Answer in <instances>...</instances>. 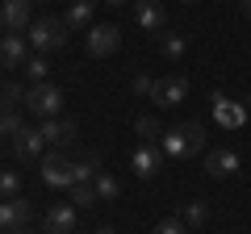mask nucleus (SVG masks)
<instances>
[{
    "label": "nucleus",
    "instance_id": "f257e3e1",
    "mask_svg": "<svg viewBox=\"0 0 251 234\" xmlns=\"http://www.w3.org/2000/svg\"><path fill=\"white\" fill-rule=\"evenodd\" d=\"M163 155L168 159H193V155L205 151V130H201V121H184V126H172L163 130Z\"/></svg>",
    "mask_w": 251,
    "mask_h": 234
},
{
    "label": "nucleus",
    "instance_id": "f03ea898",
    "mask_svg": "<svg viewBox=\"0 0 251 234\" xmlns=\"http://www.w3.org/2000/svg\"><path fill=\"white\" fill-rule=\"evenodd\" d=\"M29 46H34L38 54H50V50H63L67 46V21L59 17H38L34 25H29Z\"/></svg>",
    "mask_w": 251,
    "mask_h": 234
},
{
    "label": "nucleus",
    "instance_id": "7ed1b4c3",
    "mask_svg": "<svg viewBox=\"0 0 251 234\" xmlns=\"http://www.w3.org/2000/svg\"><path fill=\"white\" fill-rule=\"evenodd\" d=\"M25 109L34 117H59L63 113V88H54V84H29L25 88Z\"/></svg>",
    "mask_w": 251,
    "mask_h": 234
},
{
    "label": "nucleus",
    "instance_id": "20e7f679",
    "mask_svg": "<svg viewBox=\"0 0 251 234\" xmlns=\"http://www.w3.org/2000/svg\"><path fill=\"white\" fill-rule=\"evenodd\" d=\"M42 180L50 184V188H72L75 184V163L63 151H46L42 155Z\"/></svg>",
    "mask_w": 251,
    "mask_h": 234
},
{
    "label": "nucleus",
    "instance_id": "39448f33",
    "mask_svg": "<svg viewBox=\"0 0 251 234\" xmlns=\"http://www.w3.org/2000/svg\"><path fill=\"white\" fill-rule=\"evenodd\" d=\"M84 46H88L92 59H109V54H117V46H122V29L117 25H92Z\"/></svg>",
    "mask_w": 251,
    "mask_h": 234
},
{
    "label": "nucleus",
    "instance_id": "423d86ee",
    "mask_svg": "<svg viewBox=\"0 0 251 234\" xmlns=\"http://www.w3.org/2000/svg\"><path fill=\"white\" fill-rule=\"evenodd\" d=\"M34 0H4V9H0V25L9 29V34H21V29L34 25Z\"/></svg>",
    "mask_w": 251,
    "mask_h": 234
},
{
    "label": "nucleus",
    "instance_id": "0eeeda50",
    "mask_svg": "<svg viewBox=\"0 0 251 234\" xmlns=\"http://www.w3.org/2000/svg\"><path fill=\"white\" fill-rule=\"evenodd\" d=\"M184 96H188V80H184V75H163V80H155V92H151L155 105L176 109Z\"/></svg>",
    "mask_w": 251,
    "mask_h": 234
},
{
    "label": "nucleus",
    "instance_id": "6e6552de",
    "mask_svg": "<svg viewBox=\"0 0 251 234\" xmlns=\"http://www.w3.org/2000/svg\"><path fill=\"white\" fill-rule=\"evenodd\" d=\"M38 130H42V138L50 146H72L75 138H80V126H75L72 117H46Z\"/></svg>",
    "mask_w": 251,
    "mask_h": 234
},
{
    "label": "nucleus",
    "instance_id": "1a4fd4ad",
    "mask_svg": "<svg viewBox=\"0 0 251 234\" xmlns=\"http://www.w3.org/2000/svg\"><path fill=\"white\" fill-rule=\"evenodd\" d=\"M209 100H214V121H218L222 130H239L243 121H247V109H243V105H234V100L226 96V92H214Z\"/></svg>",
    "mask_w": 251,
    "mask_h": 234
},
{
    "label": "nucleus",
    "instance_id": "9d476101",
    "mask_svg": "<svg viewBox=\"0 0 251 234\" xmlns=\"http://www.w3.org/2000/svg\"><path fill=\"white\" fill-rule=\"evenodd\" d=\"M134 21L143 34H163V25H168V13H163L159 0H138L134 4Z\"/></svg>",
    "mask_w": 251,
    "mask_h": 234
},
{
    "label": "nucleus",
    "instance_id": "9b49d317",
    "mask_svg": "<svg viewBox=\"0 0 251 234\" xmlns=\"http://www.w3.org/2000/svg\"><path fill=\"white\" fill-rule=\"evenodd\" d=\"M130 167H134V176L151 180V176H159V167H163V151H159V146H151V142H143L134 155H130Z\"/></svg>",
    "mask_w": 251,
    "mask_h": 234
},
{
    "label": "nucleus",
    "instance_id": "f8f14e48",
    "mask_svg": "<svg viewBox=\"0 0 251 234\" xmlns=\"http://www.w3.org/2000/svg\"><path fill=\"white\" fill-rule=\"evenodd\" d=\"M243 163H239V155L230 151V146H214V151L205 155V171L214 176V180H226V176H234Z\"/></svg>",
    "mask_w": 251,
    "mask_h": 234
},
{
    "label": "nucleus",
    "instance_id": "ddd939ff",
    "mask_svg": "<svg viewBox=\"0 0 251 234\" xmlns=\"http://www.w3.org/2000/svg\"><path fill=\"white\" fill-rule=\"evenodd\" d=\"M34 217V205L25 197H13V201H0V226L4 230H21V226Z\"/></svg>",
    "mask_w": 251,
    "mask_h": 234
},
{
    "label": "nucleus",
    "instance_id": "4468645a",
    "mask_svg": "<svg viewBox=\"0 0 251 234\" xmlns=\"http://www.w3.org/2000/svg\"><path fill=\"white\" fill-rule=\"evenodd\" d=\"M25 34H4L0 38V67H25Z\"/></svg>",
    "mask_w": 251,
    "mask_h": 234
},
{
    "label": "nucleus",
    "instance_id": "2eb2a0df",
    "mask_svg": "<svg viewBox=\"0 0 251 234\" xmlns=\"http://www.w3.org/2000/svg\"><path fill=\"white\" fill-rule=\"evenodd\" d=\"M42 130H17V134H13V155H17V159H38V155H42Z\"/></svg>",
    "mask_w": 251,
    "mask_h": 234
},
{
    "label": "nucleus",
    "instance_id": "dca6fc26",
    "mask_svg": "<svg viewBox=\"0 0 251 234\" xmlns=\"http://www.w3.org/2000/svg\"><path fill=\"white\" fill-rule=\"evenodd\" d=\"M42 230L46 234H75V205H50Z\"/></svg>",
    "mask_w": 251,
    "mask_h": 234
},
{
    "label": "nucleus",
    "instance_id": "f3484780",
    "mask_svg": "<svg viewBox=\"0 0 251 234\" xmlns=\"http://www.w3.org/2000/svg\"><path fill=\"white\" fill-rule=\"evenodd\" d=\"M92 13H97V0H72V4H67V29H84L92 21Z\"/></svg>",
    "mask_w": 251,
    "mask_h": 234
},
{
    "label": "nucleus",
    "instance_id": "a211bd4d",
    "mask_svg": "<svg viewBox=\"0 0 251 234\" xmlns=\"http://www.w3.org/2000/svg\"><path fill=\"white\" fill-rule=\"evenodd\" d=\"M134 130H138V138H143V142H163V126H159V117H151V113H143L134 121Z\"/></svg>",
    "mask_w": 251,
    "mask_h": 234
},
{
    "label": "nucleus",
    "instance_id": "6ab92c4d",
    "mask_svg": "<svg viewBox=\"0 0 251 234\" xmlns=\"http://www.w3.org/2000/svg\"><path fill=\"white\" fill-rule=\"evenodd\" d=\"M100 176V159L97 155H84L80 163H75V184H92Z\"/></svg>",
    "mask_w": 251,
    "mask_h": 234
},
{
    "label": "nucleus",
    "instance_id": "aec40b11",
    "mask_svg": "<svg viewBox=\"0 0 251 234\" xmlns=\"http://www.w3.org/2000/svg\"><path fill=\"white\" fill-rule=\"evenodd\" d=\"M205 222H209V201H188V209H184V226L201 230Z\"/></svg>",
    "mask_w": 251,
    "mask_h": 234
},
{
    "label": "nucleus",
    "instance_id": "412c9836",
    "mask_svg": "<svg viewBox=\"0 0 251 234\" xmlns=\"http://www.w3.org/2000/svg\"><path fill=\"white\" fill-rule=\"evenodd\" d=\"M25 75L34 84H46V75H50V63H46L42 54H34V59H25Z\"/></svg>",
    "mask_w": 251,
    "mask_h": 234
},
{
    "label": "nucleus",
    "instance_id": "4be33fe9",
    "mask_svg": "<svg viewBox=\"0 0 251 234\" xmlns=\"http://www.w3.org/2000/svg\"><path fill=\"white\" fill-rule=\"evenodd\" d=\"M72 201H75V209H88V205H97V188L92 184H72Z\"/></svg>",
    "mask_w": 251,
    "mask_h": 234
},
{
    "label": "nucleus",
    "instance_id": "5701e85b",
    "mask_svg": "<svg viewBox=\"0 0 251 234\" xmlns=\"http://www.w3.org/2000/svg\"><path fill=\"white\" fill-rule=\"evenodd\" d=\"M159 46H163V54H168V59H180V54L188 50V42L180 34H159Z\"/></svg>",
    "mask_w": 251,
    "mask_h": 234
},
{
    "label": "nucleus",
    "instance_id": "b1692460",
    "mask_svg": "<svg viewBox=\"0 0 251 234\" xmlns=\"http://www.w3.org/2000/svg\"><path fill=\"white\" fill-rule=\"evenodd\" d=\"M92 188H97V197H100V201H113V197H117V180L109 176V171H100L97 180H92Z\"/></svg>",
    "mask_w": 251,
    "mask_h": 234
},
{
    "label": "nucleus",
    "instance_id": "393cba45",
    "mask_svg": "<svg viewBox=\"0 0 251 234\" xmlns=\"http://www.w3.org/2000/svg\"><path fill=\"white\" fill-rule=\"evenodd\" d=\"M17 192H21V176H17V171H0V197L13 201Z\"/></svg>",
    "mask_w": 251,
    "mask_h": 234
},
{
    "label": "nucleus",
    "instance_id": "a878e982",
    "mask_svg": "<svg viewBox=\"0 0 251 234\" xmlns=\"http://www.w3.org/2000/svg\"><path fill=\"white\" fill-rule=\"evenodd\" d=\"M151 234H188V226L180 222V217H163V222H155Z\"/></svg>",
    "mask_w": 251,
    "mask_h": 234
},
{
    "label": "nucleus",
    "instance_id": "bb28decb",
    "mask_svg": "<svg viewBox=\"0 0 251 234\" xmlns=\"http://www.w3.org/2000/svg\"><path fill=\"white\" fill-rule=\"evenodd\" d=\"M0 96L9 100L13 109H17V100H25V88H21V84H4V92H0Z\"/></svg>",
    "mask_w": 251,
    "mask_h": 234
},
{
    "label": "nucleus",
    "instance_id": "cd10ccee",
    "mask_svg": "<svg viewBox=\"0 0 251 234\" xmlns=\"http://www.w3.org/2000/svg\"><path fill=\"white\" fill-rule=\"evenodd\" d=\"M134 92H138V96H151V92H155V80H151V75H134Z\"/></svg>",
    "mask_w": 251,
    "mask_h": 234
},
{
    "label": "nucleus",
    "instance_id": "c85d7f7f",
    "mask_svg": "<svg viewBox=\"0 0 251 234\" xmlns=\"http://www.w3.org/2000/svg\"><path fill=\"white\" fill-rule=\"evenodd\" d=\"M239 9H243V13H247V17H251V0H239Z\"/></svg>",
    "mask_w": 251,
    "mask_h": 234
},
{
    "label": "nucleus",
    "instance_id": "c756f323",
    "mask_svg": "<svg viewBox=\"0 0 251 234\" xmlns=\"http://www.w3.org/2000/svg\"><path fill=\"white\" fill-rule=\"evenodd\" d=\"M92 234H113V226H100V230H92Z\"/></svg>",
    "mask_w": 251,
    "mask_h": 234
},
{
    "label": "nucleus",
    "instance_id": "7c9ffc66",
    "mask_svg": "<svg viewBox=\"0 0 251 234\" xmlns=\"http://www.w3.org/2000/svg\"><path fill=\"white\" fill-rule=\"evenodd\" d=\"M13 234H38V230H29V226H21V230H13Z\"/></svg>",
    "mask_w": 251,
    "mask_h": 234
},
{
    "label": "nucleus",
    "instance_id": "2f4dec72",
    "mask_svg": "<svg viewBox=\"0 0 251 234\" xmlns=\"http://www.w3.org/2000/svg\"><path fill=\"white\" fill-rule=\"evenodd\" d=\"M0 138H9V130H4V121H0Z\"/></svg>",
    "mask_w": 251,
    "mask_h": 234
},
{
    "label": "nucleus",
    "instance_id": "473e14b6",
    "mask_svg": "<svg viewBox=\"0 0 251 234\" xmlns=\"http://www.w3.org/2000/svg\"><path fill=\"white\" fill-rule=\"evenodd\" d=\"M105 4H126V0H105Z\"/></svg>",
    "mask_w": 251,
    "mask_h": 234
},
{
    "label": "nucleus",
    "instance_id": "72a5a7b5",
    "mask_svg": "<svg viewBox=\"0 0 251 234\" xmlns=\"http://www.w3.org/2000/svg\"><path fill=\"white\" fill-rule=\"evenodd\" d=\"M0 234H13V230H4V226H0Z\"/></svg>",
    "mask_w": 251,
    "mask_h": 234
},
{
    "label": "nucleus",
    "instance_id": "f704fd0d",
    "mask_svg": "<svg viewBox=\"0 0 251 234\" xmlns=\"http://www.w3.org/2000/svg\"><path fill=\"white\" fill-rule=\"evenodd\" d=\"M184 4H193V0H184Z\"/></svg>",
    "mask_w": 251,
    "mask_h": 234
},
{
    "label": "nucleus",
    "instance_id": "c9c22d12",
    "mask_svg": "<svg viewBox=\"0 0 251 234\" xmlns=\"http://www.w3.org/2000/svg\"><path fill=\"white\" fill-rule=\"evenodd\" d=\"M0 92H4V84H0Z\"/></svg>",
    "mask_w": 251,
    "mask_h": 234
},
{
    "label": "nucleus",
    "instance_id": "e433bc0d",
    "mask_svg": "<svg viewBox=\"0 0 251 234\" xmlns=\"http://www.w3.org/2000/svg\"><path fill=\"white\" fill-rule=\"evenodd\" d=\"M247 105H251V96H247Z\"/></svg>",
    "mask_w": 251,
    "mask_h": 234
}]
</instances>
